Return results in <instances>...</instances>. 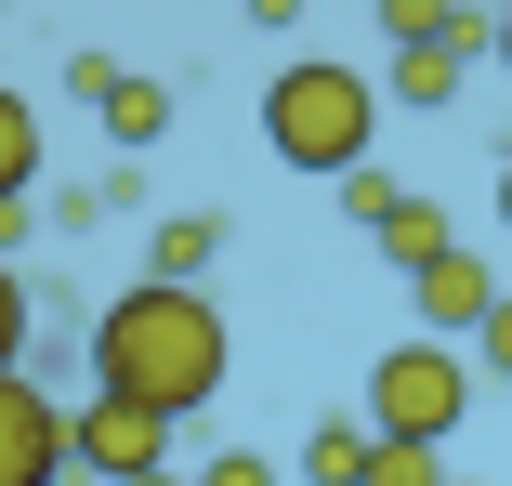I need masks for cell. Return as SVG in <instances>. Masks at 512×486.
Segmentation results:
<instances>
[{
	"label": "cell",
	"instance_id": "7c38bea8",
	"mask_svg": "<svg viewBox=\"0 0 512 486\" xmlns=\"http://www.w3.org/2000/svg\"><path fill=\"white\" fill-rule=\"evenodd\" d=\"M368 237H381V250H394V263H434V250H460V237H447V211H434V198H394V211H381V224H368Z\"/></svg>",
	"mask_w": 512,
	"mask_h": 486
},
{
	"label": "cell",
	"instance_id": "7a4b0ae2",
	"mask_svg": "<svg viewBox=\"0 0 512 486\" xmlns=\"http://www.w3.org/2000/svg\"><path fill=\"white\" fill-rule=\"evenodd\" d=\"M368 132H381V79H355V66H329V53H302V66H276V92H263V145L289 158V171H355L368 158Z\"/></svg>",
	"mask_w": 512,
	"mask_h": 486
},
{
	"label": "cell",
	"instance_id": "2e32d148",
	"mask_svg": "<svg viewBox=\"0 0 512 486\" xmlns=\"http://www.w3.org/2000/svg\"><path fill=\"white\" fill-rule=\"evenodd\" d=\"M394 198H407V184H394V171H368V158H355V171H342V224H381V211H394Z\"/></svg>",
	"mask_w": 512,
	"mask_h": 486
},
{
	"label": "cell",
	"instance_id": "9a60e30c",
	"mask_svg": "<svg viewBox=\"0 0 512 486\" xmlns=\"http://www.w3.org/2000/svg\"><path fill=\"white\" fill-rule=\"evenodd\" d=\"M27 329H40V303H27V276L0 263V368H27Z\"/></svg>",
	"mask_w": 512,
	"mask_h": 486
},
{
	"label": "cell",
	"instance_id": "8fae6325",
	"mask_svg": "<svg viewBox=\"0 0 512 486\" xmlns=\"http://www.w3.org/2000/svg\"><path fill=\"white\" fill-rule=\"evenodd\" d=\"M368 447H381L368 421H316V434H302V486H355V473H368Z\"/></svg>",
	"mask_w": 512,
	"mask_h": 486
},
{
	"label": "cell",
	"instance_id": "9c48e42d",
	"mask_svg": "<svg viewBox=\"0 0 512 486\" xmlns=\"http://www.w3.org/2000/svg\"><path fill=\"white\" fill-rule=\"evenodd\" d=\"M0 198H40V106L0 79Z\"/></svg>",
	"mask_w": 512,
	"mask_h": 486
},
{
	"label": "cell",
	"instance_id": "4fadbf2b",
	"mask_svg": "<svg viewBox=\"0 0 512 486\" xmlns=\"http://www.w3.org/2000/svg\"><path fill=\"white\" fill-rule=\"evenodd\" d=\"M460 27V0H381V40L407 53V40H447Z\"/></svg>",
	"mask_w": 512,
	"mask_h": 486
},
{
	"label": "cell",
	"instance_id": "5bb4252c",
	"mask_svg": "<svg viewBox=\"0 0 512 486\" xmlns=\"http://www.w3.org/2000/svg\"><path fill=\"white\" fill-rule=\"evenodd\" d=\"M355 486H447V460H434V447H368Z\"/></svg>",
	"mask_w": 512,
	"mask_h": 486
},
{
	"label": "cell",
	"instance_id": "cb8c5ba5",
	"mask_svg": "<svg viewBox=\"0 0 512 486\" xmlns=\"http://www.w3.org/2000/svg\"><path fill=\"white\" fill-rule=\"evenodd\" d=\"M447 486H460V473H447Z\"/></svg>",
	"mask_w": 512,
	"mask_h": 486
},
{
	"label": "cell",
	"instance_id": "277c9868",
	"mask_svg": "<svg viewBox=\"0 0 512 486\" xmlns=\"http://www.w3.org/2000/svg\"><path fill=\"white\" fill-rule=\"evenodd\" d=\"M66 473H79V486H145V473H171V421L79 395V408H66Z\"/></svg>",
	"mask_w": 512,
	"mask_h": 486
},
{
	"label": "cell",
	"instance_id": "ffe728a7",
	"mask_svg": "<svg viewBox=\"0 0 512 486\" xmlns=\"http://www.w3.org/2000/svg\"><path fill=\"white\" fill-rule=\"evenodd\" d=\"M250 27H302V0H250Z\"/></svg>",
	"mask_w": 512,
	"mask_h": 486
},
{
	"label": "cell",
	"instance_id": "603a6c76",
	"mask_svg": "<svg viewBox=\"0 0 512 486\" xmlns=\"http://www.w3.org/2000/svg\"><path fill=\"white\" fill-rule=\"evenodd\" d=\"M145 486H184V473H145Z\"/></svg>",
	"mask_w": 512,
	"mask_h": 486
},
{
	"label": "cell",
	"instance_id": "d6986e66",
	"mask_svg": "<svg viewBox=\"0 0 512 486\" xmlns=\"http://www.w3.org/2000/svg\"><path fill=\"white\" fill-rule=\"evenodd\" d=\"M27 237H40V198H0V263H14Z\"/></svg>",
	"mask_w": 512,
	"mask_h": 486
},
{
	"label": "cell",
	"instance_id": "30bf717a",
	"mask_svg": "<svg viewBox=\"0 0 512 486\" xmlns=\"http://www.w3.org/2000/svg\"><path fill=\"white\" fill-rule=\"evenodd\" d=\"M92 106H106V132H119V145H158V132H171V92H158V79H132V66L92 92Z\"/></svg>",
	"mask_w": 512,
	"mask_h": 486
},
{
	"label": "cell",
	"instance_id": "7402d4cb",
	"mask_svg": "<svg viewBox=\"0 0 512 486\" xmlns=\"http://www.w3.org/2000/svg\"><path fill=\"white\" fill-rule=\"evenodd\" d=\"M499 224H512V158H499Z\"/></svg>",
	"mask_w": 512,
	"mask_h": 486
},
{
	"label": "cell",
	"instance_id": "ba28073f",
	"mask_svg": "<svg viewBox=\"0 0 512 486\" xmlns=\"http://www.w3.org/2000/svg\"><path fill=\"white\" fill-rule=\"evenodd\" d=\"M211 250H224V211H171V224L145 237V276H158V289H197Z\"/></svg>",
	"mask_w": 512,
	"mask_h": 486
},
{
	"label": "cell",
	"instance_id": "8992f818",
	"mask_svg": "<svg viewBox=\"0 0 512 486\" xmlns=\"http://www.w3.org/2000/svg\"><path fill=\"white\" fill-rule=\"evenodd\" d=\"M407 303H421V342H473V316L499 303V276L473 250H434V263H407Z\"/></svg>",
	"mask_w": 512,
	"mask_h": 486
},
{
	"label": "cell",
	"instance_id": "3957f363",
	"mask_svg": "<svg viewBox=\"0 0 512 486\" xmlns=\"http://www.w3.org/2000/svg\"><path fill=\"white\" fill-rule=\"evenodd\" d=\"M460 408H473V368H460L447 342L407 329L394 355H368V408H355V421H368L381 447H447V434H460Z\"/></svg>",
	"mask_w": 512,
	"mask_h": 486
},
{
	"label": "cell",
	"instance_id": "e0dca14e",
	"mask_svg": "<svg viewBox=\"0 0 512 486\" xmlns=\"http://www.w3.org/2000/svg\"><path fill=\"white\" fill-rule=\"evenodd\" d=\"M184 486H289V473H276V460H263V447H224V460H197V473H184Z\"/></svg>",
	"mask_w": 512,
	"mask_h": 486
},
{
	"label": "cell",
	"instance_id": "5b68a950",
	"mask_svg": "<svg viewBox=\"0 0 512 486\" xmlns=\"http://www.w3.org/2000/svg\"><path fill=\"white\" fill-rule=\"evenodd\" d=\"M0 486H66V408L27 368H0Z\"/></svg>",
	"mask_w": 512,
	"mask_h": 486
},
{
	"label": "cell",
	"instance_id": "ac0fdd59",
	"mask_svg": "<svg viewBox=\"0 0 512 486\" xmlns=\"http://www.w3.org/2000/svg\"><path fill=\"white\" fill-rule=\"evenodd\" d=\"M473 355H486V368H499V381H512V289H499V303H486V316H473Z\"/></svg>",
	"mask_w": 512,
	"mask_h": 486
},
{
	"label": "cell",
	"instance_id": "44dd1931",
	"mask_svg": "<svg viewBox=\"0 0 512 486\" xmlns=\"http://www.w3.org/2000/svg\"><path fill=\"white\" fill-rule=\"evenodd\" d=\"M486 53H499V66H512V14H499V27H486Z\"/></svg>",
	"mask_w": 512,
	"mask_h": 486
},
{
	"label": "cell",
	"instance_id": "52a82bcc",
	"mask_svg": "<svg viewBox=\"0 0 512 486\" xmlns=\"http://www.w3.org/2000/svg\"><path fill=\"white\" fill-rule=\"evenodd\" d=\"M473 53H486V14H460V27H447V40H407V53H394V79H381V92H394V106H447V92H460V79H473Z\"/></svg>",
	"mask_w": 512,
	"mask_h": 486
},
{
	"label": "cell",
	"instance_id": "6da1fadb",
	"mask_svg": "<svg viewBox=\"0 0 512 486\" xmlns=\"http://www.w3.org/2000/svg\"><path fill=\"white\" fill-rule=\"evenodd\" d=\"M92 395L106 408H145V421H184L224 395V316L211 289H119L106 316H92Z\"/></svg>",
	"mask_w": 512,
	"mask_h": 486
}]
</instances>
